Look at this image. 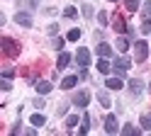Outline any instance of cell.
Wrapping results in <instances>:
<instances>
[{
  "instance_id": "obj_18",
  "label": "cell",
  "mask_w": 151,
  "mask_h": 136,
  "mask_svg": "<svg viewBox=\"0 0 151 136\" xmlns=\"http://www.w3.org/2000/svg\"><path fill=\"white\" fill-rule=\"evenodd\" d=\"M29 122H32V126H44V124H46V117L37 112V114H32V119H29Z\"/></svg>"
},
{
  "instance_id": "obj_2",
  "label": "cell",
  "mask_w": 151,
  "mask_h": 136,
  "mask_svg": "<svg viewBox=\"0 0 151 136\" xmlns=\"http://www.w3.org/2000/svg\"><path fill=\"white\" fill-rule=\"evenodd\" d=\"M0 46L5 49V54L10 56V58H15L17 54H20V51H17L20 46H17V44H15V39H10V37H3V39H0Z\"/></svg>"
},
{
  "instance_id": "obj_9",
  "label": "cell",
  "mask_w": 151,
  "mask_h": 136,
  "mask_svg": "<svg viewBox=\"0 0 151 136\" xmlns=\"http://www.w3.org/2000/svg\"><path fill=\"white\" fill-rule=\"evenodd\" d=\"M51 90H54V85L49 80H39V83H37V92H39V95H49Z\"/></svg>"
},
{
  "instance_id": "obj_31",
  "label": "cell",
  "mask_w": 151,
  "mask_h": 136,
  "mask_svg": "<svg viewBox=\"0 0 151 136\" xmlns=\"http://www.w3.org/2000/svg\"><path fill=\"white\" fill-rule=\"evenodd\" d=\"M3 78H7V80L15 78V71H12V68H5V71H3Z\"/></svg>"
},
{
  "instance_id": "obj_28",
  "label": "cell",
  "mask_w": 151,
  "mask_h": 136,
  "mask_svg": "<svg viewBox=\"0 0 151 136\" xmlns=\"http://www.w3.org/2000/svg\"><path fill=\"white\" fill-rule=\"evenodd\" d=\"M0 87H3L5 92H7V90H12V85H10V80H7V78H3V80H0Z\"/></svg>"
},
{
  "instance_id": "obj_32",
  "label": "cell",
  "mask_w": 151,
  "mask_h": 136,
  "mask_svg": "<svg viewBox=\"0 0 151 136\" xmlns=\"http://www.w3.org/2000/svg\"><path fill=\"white\" fill-rule=\"evenodd\" d=\"M54 49H63V39H61V37L54 39Z\"/></svg>"
},
{
  "instance_id": "obj_6",
  "label": "cell",
  "mask_w": 151,
  "mask_h": 136,
  "mask_svg": "<svg viewBox=\"0 0 151 136\" xmlns=\"http://www.w3.org/2000/svg\"><path fill=\"white\" fill-rule=\"evenodd\" d=\"M88 102H90V92L78 90V92L73 95V105H76V107H88Z\"/></svg>"
},
{
  "instance_id": "obj_10",
  "label": "cell",
  "mask_w": 151,
  "mask_h": 136,
  "mask_svg": "<svg viewBox=\"0 0 151 136\" xmlns=\"http://www.w3.org/2000/svg\"><path fill=\"white\" fill-rule=\"evenodd\" d=\"M76 83H78V75H66L61 80V87L63 90H71V87H76Z\"/></svg>"
},
{
  "instance_id": "obj_22",
  "label": "cell",
  "mask_w": 151,
  "mask_h": 136,
  "mask_svg": "<svg viewBox=\"0 0 151 136\" xmlns=\"http://www.w3.org/2000/svg\"><path fill=\"white\" fill-rule=\"evenodd\" d=\"M117 49H119V51H127V49H129V39L119 37V39H117Z\"/></svg>"
},
{
  "instance_id": "obj_33",
  "label": "cell",
  "mask_w": 151,
  "mask_h": 136,
  "mask_svg": "<svg viewBox=\"0 0 151 136\" xmlns=\"http://www.w3.org/2000/svg\"><path fill=\"white\" fill-rule=\"evenodd\" d=\"M149 32H151V24L144 22V24H141V34H149Z\"/></svg>"
},
{
  "instance_id": "obj_16",
  "label": "cell",
  "mask_w": 151,
  "mask_h": 136,
  "mask_svg": "<svg viewBox=\"0 0 151 136\" xmlns=\"http://www.w3.org/2000/svg\"><path fill=\"white\" fill-rule=\"evenodd\" d=\"M141 17H144V22L151 24V0H146V3L141 5Z\"/></svg>"
},
{
  "instance_id": "obj_25",
  "label": "cell",
  "mask_w": 151,
  "mask_h": 136,
  "mask_svg": "<svg viewBox=\"0 0 151 136\" xmlns=\"http://www.w3.org/2000/svg\"><path fill=\"white\" fill-rule=\"evenodd\" d=\"M76 124H78V117H76V114L66 117V126H68V129H71V126H76Z\"/></svg>"
},
{
  "instance_id": "obj_20",
  "label": "cell",
  "mask_w": 151,
  "mask_h": 136,
  "mask_svg": "<svg viewBox=\"0 0 151 136\" xmlns=\"http://www.w3.org/2000/svg\"><path fill=\"white\" fill-rule=\"evenodd\" d=\"M141 129L151 131V114H141Z\"/></svg>"
},
{
  "instance_id": "obj_24",
  "label": "cell",
  "mask_w": 151,
  "mask_h": 136,
  "mask_svg": "<svg viewBox=\"0 0 151 136\" xmlns=\"http://www.w3.org/2000/svg\"><path fill=\"white\" fill-rule=\"evenodd\" d=\"M115 29H117V32L122 34V32H127V29H129V27L124 24V19H119V17H117V19H115Z\"/></svg>"
},
{
  "instance_id": "obj_29",
  "label": "cell",
  "mask_w": 151,
  "mask_h": 136,
  "mask_svg": "<svg viewBox=\"0 0 151 136\" xmlns=\"http://www.w3.org/2000/svg\"><path fill=\"white\" fill-rule=\"evenodd\" d=\"M46 32H49L51 37H56V34H59V24H49V27H46Z\"/></svg>"
},
{
  "instance_id": "obj_14",
  "label": "cell",
  "mask_w": 151,
  "mask_h": 136,
  "mask_svg": "<svg viewBox=\"0 0 151 136\" xmlns=\"http://www.w3.org/2000/svg\"><path fill=\"white\" fill-rule=\"evenodd\" d=\"M68 63H71V54L61 51V54H59V61H56V68H59V71H61V68H66Z\"/></svg>"
},
{
  "instance_id": "obj_4",
  "label": "cell",
  "mask_w": 151,
  "mask_h": 136,
  "mask_svg": "<svg viewBox=\"0 0 151 136\" xmlns=\"http://www.w3.org/2000/svg\"><path fill=\"white\" fill-rule=\"evenodd\" d=\"M134 58H137L139 63L149 58V44H146V42H137V44H134Z\"/></svg>"
},
{
  "instance_id": "obj_12",
  "label": "cell",
  "mask_w": 151,
  "mask_h": 136,
  "mask_svg": "<svg viewBox=\"0 0 151 136\" xmlns=\"http://www.w3.org/2000/svg\"><path fill=\"white\" fill-rule=\"evenodd\" d=\"M88 131H90V114L83 112V119H81V129H78V134H88Z\"/></svg>"
},
{
  "instance_id": "obj_19",
  "label": "cell",
  "mask_w": 151,
  "mask_h": 136,
  "mask_svg": "<svg viewBox=\"0 0 151 136\" xmlns=\"http://www.w3.org/2000/svg\"><path fill=\"white\" fill-rule=\"evenodd\" d=\"M98 102H100L102 107H110V95H107L105 90H100V92H98Z\"/></svg>"
},
{
  "instance_id": "obj_15",
  "label": "cell",
  "mask_w": 151,
  "mask_h": 136,
  "mask_svg": "<svg viewBox=\"0 0 151 136\" xmlns=\"http://www.w3.org/2000/svg\"><path fill=\"white\" fill-rule=\"evenodd\" d=\"M122 134H124V136H139L141 129H139V126H132V124H124V126H122Z\"/></svg>"
},
{
  "instance_id": "obj_7",
  "label": "cell",
  "mask_w": 151,
  "mask_h": 136,
  "mask_svg": "<svg viewBox=\"0 0 151 136\" xmlns=\"http://www.w3.org/2000/svg\"><path fill=\"white\" fill-rule=\"evenodd\" d=\"M105 131H107V134H117V131H119L115 114H107V117H105Z\"/></svg>"
},
{
  "instance_id": "obj_27",
  "label": "cell",
  "mask_w": 151,
  "mask_h": 136,
  "mask_svg": "<svg viewBox=\"0 0 151 136\" xmlns=\"http://www.w3.org/2000/svg\"><path fill=\"white\" fill-rule=\"evenodd\" d=\"M98 22L100 24H107V12H105V10H100V12H98Z\"/></svg>"
},
{
  "instance_id": "obj_3",
  "label": "cell",
  "mask_w": 151,
  "mask_h": 136,
  "mask_svg": "<svg viewBox=\"0 0 151 136\" xmlns=\"http://www.w3.org/2000/svg\"><path fill=\"white\" fill-rule=\"evenodd\" d=\"M15 22L20 27H24V29H29L34 24V17H32V12H27V10H20V12L15 15Z\"/></svg>"
},
{
  "instance_id": "obj_38",
  "label": "cell",
  "mask_w": 151,
  "mask_h": 136,
  "mask_svg": "<svg viewBox=\"0 0 151 136\" xmlns=\"http://www.w3.org/2000/svg\"><path fill=\"white\" fill-rule=\"evenodd\" d=\"M149 87H151V85H149Z\"/></svg>"
},
{
  "instance_id": "obj_1",
  "label": "cell",
  "mask_w": 151,
  "mask_h": 136,
  "mask_svg": "<svg viewBox=\"0 0 151 136\" xmlns=\"http://www.w3.org/2000/svg\"><path fill=\"white\" fill-rule=\"evenodd\" d=\"M129 66H132L129 58H127V56H119V58H115V63H112V71H115L119 78H124L127 71H129Z\"/></svg>"
},
{
  "instance_id": "obj_23",
  "label": "cell",
  "mask_w": 151,
  "mask_h": 136,
  "mask_svg": "<svg viewBox=\"0 0 151 136\" xmlns=\"http://www.w3.org/2000/svg\"><path fill=\"white\" fill-rule=\"evenodd\" d=\"M124 5H127L129 12H137L139 10V0H124Z\"/></svg>"
},
{
  "instance_id": "obj_21",
  "label": "cell",
  "mask_w": 151,
  "mask_h": 136,
  "mask_svg": "<svg viewBox=\"0 0 151 136\" xmlns=\"http://www.w3.org/2000/svg\"><path fill=\"white\" fill-rule=\"evenodd\" d=\"M66 39H68V42H78L81 39V29H71V32L66 34Z\"/></svg>"
},
{
  "instance_id": "obj_5",
  "label": "cell",
  "mask_w": 151,
  "mask_h": 136,
  "mask_svg": "<svg viewBox=\"0 0 151 136\" xmlns=\"http://www.w3.org/2000/svg\"><path fill=\"white\" fill-rule=\"evenodd\" d=\"M76 63L81 68H88L90 66V51L88 49H78V54H76Z\"/></svg>"
},
{
  "instance_id": "obj_30",
  "label": "cell",
  "mask_w": 151,
  "mask_h": 136,
  "mask_svg": "<svg viewBox=\"0 0 151 136\" xmlns=\"http://www.w3.org/2000/svg\"><path fill=\"white\" fill-rule=\"evenodd\" d=\"M83 17H88V19L93 17V7L90 5H83Z\"/></svg>"
},
{
  "instance_id": "obj_13",
  "label": "cell",
  "mask_w": 151,
  "mask_h": 136,
  "mask_svg": "<svg viewBox=\"0 0 151 136\" xmlns=\"http://www.w3.org/2000/svg\"><path fill=\"white\" fill-rule=\"evenodd\" d=\"M105 87H110V90H119V87H122V78H119V75L107 78V80H105Z\"/></svg>"
},
{
  "instance_id": "obj_35",
  "label": "cell",
  "mask_w": 151,
  "mask_h": 136,
  "mask_svg": "<svg viewBox=\"0 0 151 136\" xmlns=\"http://www.w3.org/2000/svg\"><path fill=\"white\" fill-rule=\"evenodd\" d=\"M20 131H22V124H15L12 129H10V134H20Z\"/></svg>"
},
{
  "instance_id": "obj_26",
  "label": "cell",
  "mask_w": 151,
  "mask_h": 136,
  "mask_svg": "<svg viewBox=\"0 0 151 136\" xmlns=\"http://www.w3.org/2000/svg\"><path fill=\"white\" fill-rule=\"evenodd\" d=\"M63 15H66V17H76V15H78V10H76L73 5H68V7L63 10Z\"/></svg>"
},
{
  "instance_id": "obj_11",
  "label": "cell",
  "mask_w": 151,
  "mask_h": 136,
  "mask_svg": "<svg viewBox=\"0 0 151 136\" xmlns=\"http://www.w3.org/2000/svg\"><path fill=\"white\" fill-rule=\"evenodd\" d=\"M129 90L134 92V95H141V90H144V83H141L139 78H132V80H129Z\"/></svg>"
},
{
  "instance_id": "obj_36",
  "label": "cell",
  "mask_w": 151,
  "mask_h": 136,
  "mask_svg": "<svg viewBox=\"0 0 151 136\" xmlns=\"http://www.w3.org/2000/svg\"><path fill=\"white\" fill-rule=\"evenodd\" d=\"M66 112H68V105H61V107H59V114H61V117H63V114H66Z\"/></svg>"
},
{
  "instance_id": "obj_8",
  "label": "cell",
  "mask_w": 151,
  "mask_h": 136,
  "mask_svg": "<svg viewBox=\"0 0 151 136\" xmlns=\"http://www.w3.org/2000/svg\"><path fill=\"white\" fill-rule=\"evenodd\" d=\"M98 56H100V58H110V56H112V46L105 44V42H100V44H98Z\"/></svg>"
},
{
  "instance_id": "obj_37",
  "label": "cell",
  "mask_w": 151,
  "mask_h": 136,
  "mask_svg": "<svg viewBox=\"0 0 151 136\" xmlns=\"http://www.w3.org/2000/svg\"><path fill=\"white\" fill-rule=\"evenodd\" d=\"M107 3H117V0H107Z\"/></svg>"
},
{
  "instance_id": "obj_17",
  "label": "cell",
  "mask_w": 151,
  "mask_h": 136,
  "mask_svg": "<svg viewBox=\"0 0 151 136\" xmlns=\"http://www.w3.org/2000/svg\"><path fill=\"white\" fill-rule=\"evenodd\" d=\"M98 71H100L102 75H107V73L112 71V66L107 63V58H100V61H98Z\"/></svg>"
},
{
  "instance_id": "obj_34",
  "label": "cell",
  "mask_w": 151,
  "mask_h": 136,
  "mask_svg": "<svg viewBox=\"0 0 151 136\" xmlns=\"http://www.w3.org/2000/svg\"><path fill=\"white\" fill-rule=\"evenodd\" d=\"M39 3H42V0H27L24 5H27V7H37V5H39Z\"/></svg>"
}]
</instances>
